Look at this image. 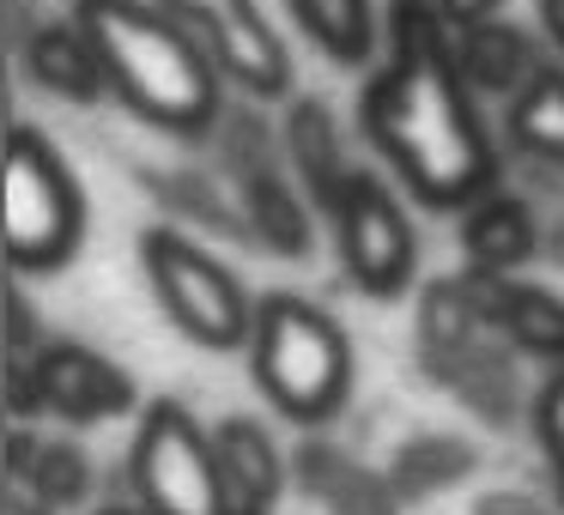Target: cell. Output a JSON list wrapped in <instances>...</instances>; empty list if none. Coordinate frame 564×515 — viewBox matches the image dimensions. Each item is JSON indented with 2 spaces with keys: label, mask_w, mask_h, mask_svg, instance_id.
Instances as JSON below:
<instances>
[{
  "label": "cell",
  "mask_w": 564,
  "mask_h": 515,
  "mask_svg": "<svg viewBox=\"0 0 564 515\" xmlns=\"http://www.w3.org/2000/svg\"><path fill=\"white\" fill-rule=\"evenodd\" d=\"M382 43L389 55L358 98L365 140L389 158L419 207H474L486 188H498V146L474 79L462 74L455 25L437 0H389Z\"/></svg>",
  "instance_id": "obj_1"
},
{
  "label": "cell",
  "mask_w": 564,
  "mask_h": 515,
  "mask_svg": "<svg viewBox=\"0 0 564 515\" xmlns=\"http://www.w3.org/2000/svg\"><path fill=\"white\" fill-rule=\"evenodd\" d=\"M104 55L110 91L164 134H200L219 116V62L164 0H74Z\"/></svg>",
  "instance_id": "obj_2"
},
{
  "label": "cell",
  "mask_w": 564,
  "mask_h": 515,
  "mask_svg": "<svg viewBox=\"0 0 564 515\" xmlns=\"http://www.w3.org/2000/svg\"><path fill=\"white\" fill-rule=\"evenodd\" d=\"M249 370L273 413L292 425H322L352 394V340L328 309L304 304L292 292H268L256 304L249 333Z\"/></svg>",
  "instance_id": "obj_3"
},
{
  "label": "cell",
  "mask_w": 564,
  "mask_h": 515,
  "mask_svg": "<svg viewBox=\"0 0 564 515\" xmlns=\"http://www.w3.org/2000/svg\"><path fill=\"white\" fill-rule=\"evenodd\" d=\"M86 243V195L62 146L31 122L7 134V261L13 273H55Z\"/></svg>",
  "instance_id": "obj_4"
},
{
  "label": "cell",
  "mask_w": 564,
  "mask_h": 515,
  "mask_svg": "<svg viewBox=\"0 0 564 515\" xmlns=\"http://www.w3.org/2000/svg\"><path fill=\"white\" fill-rule=\"evenodd\" d=\"M140 267H147L159 309L176 321V333H188L207 352H249L261 297H249L219 255H207L171 224H152V231H140Z\"/></svg>",
  "instance_id": "obj_5"
},
{
  "label": "cell",
  "mask_w": 564,
  "mask_h": 515,
  "mask_svg": "<svg viewBox=\"0 0 564 515\" xmlns=\"http://www.w3.org/2000/svg\"><path fill=\"white\" fill-rule=\"evenodd\" d=\"M128 479L147 515H231L219 442L188 418L183 401H152L128 442Z\"/></svg>",
  "instance_id": "obj_6"
},
{
  "label": "cell",
  "mask_w": 564,
  "mask_h": 515,
  "mask_svg": "<svg viewBox=\"0 0 564 515\" xmlns=\"http://www.w3.org/2000/svg\"><path fill=\"white\" fill-rule=\"evenodd\" d=\"M334 249H340L346 273L358 292L370 297H401L419 273V237L406 224V207L394 200V188L377 171H352L346 195L328 212Z\"/></svg>",
  "instance_id": "obj_7"
},
{
  "label": "cell",
  "mask_w": 564,
  "mask_h": 515,
  "mask_svg": "<svg viewBox=\"0 0 564 515\" xmlns=\"http://www.w3.org/2000/svg\"><path fill=\"white\" fill-rule=\"evenodd\" d=\"M164 7L195 31L200 50L219 62V74L231 86H243L249 98H285L292 55H285L280 31L256 0H164Z\"/></svg>",
  "instance_id": "obj_8"
},
{
  "label": "cell",
  "mask_w": 564,
  "mask_h": 515,
  "mask_svg": "<svg viewBox=\"0 0 564 515\" xmlns=\"http://www.w3.org/2000/svg\"><path fill=\"white\" fill-rule=\"evenodd\" d=\"M25 358H31V376H37L43 413H62L74 425H104V418H122L140 406L134 376L79 340H37V352Z\"/></svg>",
  "instance_id": "obj_9"
},
{
  "label": "cell",
  "mask_w": 564,
  "mask_h": 515,
  "mask_svg": "<svg viewBox=\"0 0 564 515\" xmlns=\"http://www.w3.org/2000/svg\"><path fill=\"white\" fill-rule=\"evenodd\" d=\"M474 285H479L486 321H498L516 352L564 364V297L558 292H546V285H510L503 273H486V267H474Z\"/></svg>",
  "instance_id": "obj_10"
},
{
  "label": "cell",
  "mask_w": 564,
  "mask_h": 515,
  "mask_svg": "<svg viewBox=\"0 0 564 515\" xmlns=\"http://www.w3.org/2000/svg\"><path fill=\"white\" fill-rule=\"evenodd\" d=\"M25 74L37 79L50 98L67 103H98L110 91V74H104V55L91 43V31L79 25H37L25 43Z\"/></svg>",
  "instance_id": "obj_11"
},
{
  "label": "cell",
  "mask_w": 564,
  "mask_h": 515,
  "mask_svg": "<svg viewBox=\"0 0 564 515\" xmlns=\"http://www.w3.org/2000/svg\"><path fill=\"white\" fill-rule=\"evenodd\" d=\"M455 55H462V74L474 79L479 98H516L540 67V50L528 43L522 25H510V19L462 25L455 31Z\"/></svg>",
  "instance_id": "obj_12"
},
{
  "label": "cell",
  "mask_w": 564,
  "mask_h": 515,
  "mask_svg": "<svg viewBox=\"0 0 564 515\" xmlns=\"http://www.w3.org/2000/svg\"><path fill=\"white\" fill-rule=\"evenodd\" d=\"M285 152H292V171L304 183L310 207L334 212V200L346 195L352 171H346V152H340V134H334V116L322 98H297L285 110Z\"/></svg>",
  "instance_id": "obj_13"
},
{
  "label": "cell",
  "mask_w": 564,
  "mask_h": 515,
  "mask_svg": "<svg viewBox=\"0 0 564 515\" xmlns=\"http://www.w3.org/2000/svg\"><path fill=\"white\" fill-rule=\"evenodd\" d=\"M462 249L474 267L486 273H510L522 267L528 255H534L540 231H534V212H528V200L503 195V188H486V195L474 200V207H462Z\"/></svg>",
  "instance_id": "obj_14"
},
{
  "label": "cell",
  "mask_w": 564,
  "mask_h": 515,
  "mask_svg": "<svg viewBox=\"0 0 564 515\" xmlns=\"http://www.w3.org/2000/svg\"><path fill=\"white\" fill-rule=\"evenodd\" d=\"M213 442H219V467L231 485V509H273L285 491V461L268 430L256 418H225Z\"/></svg>",
  "instance_id": "obj_15"
},
{
  "label": "cell",
  "mask_w": 564,
  "mask_h": 515,
  "mask_svg": "<svg viewBox=\"0 0 564 515\" xmlns=\"http://www.w3.org/2000/svg\"><path fill=\"white\" fill-rule=\"evenodd\" d=\"M310 43L340 67H365L382 43V19L377 0H285Z\"/></svg>",
  "instance_id": "obj_16"
},
{
  "label": "cell",
  "mask_w": 564,
  "mask_h": 515,
  "mask_svg": "<svg viewBox=\"0 0 564 515\" xmlns=\"http://www.w3.org/2000/svg\"><path fill=\"white\" fill-rule=\"evenodd\" d=\"M7 479H25L50 509H74L91 485V461L79 454V442H62V437L37 442L19 425L13 442H7Z\"/></svg>",
  "instance_id": "obj_17"
},
{
  "label": "cell",
  "mask_w": 564,
  "mask_h": 515,
  "mask_svg": "<svg viewBox=\"0 0 564 515\" xmlns=\"http://www.w3.org/2000/svg\"><path fill=\"white\" fill-rule=\"evenodd\" d=\"M503 128H510V146L522 158L540 164H564V67L558 62H540L534 79L510 98L503 110Z\"/></svg>",
  "instance_id": "obj_18"
},
{
  "label": "cell",
  "mask_w": 564,
  "mask_h": 515,
  "mask_svg": "<svg viewBox=\"0 0 564 515\" xmlns=\"http://www.w3.org/2000/svg\"><path fill=\"white\" fill-rule=\"evenodd\" d=\"M304 188H292L285 176L273 171H256L243 188V207H249V224H256V237L268 249H280V255L304 261L310 255V212H304Z\"/></svg>",
  "instance_id": "obj_19"
},
{
  "label": "cell",
  "mask_w": 564,
  "mask_h": 515,
  "mask_svg": "<svg viewBox=\"0 0 564 515\" xmlns=\"http://www.w3.org/2000/svg\"><path fill=\"white\" fill-rule=\"evenodd\" d=\"M534 437H540V449L564 467V370L546 376V388L534 394Z\"/></svg>",
  "instance_id": "obj_20"
},
{
  "label": "cell",
  "mask_w": 564,
  "mask_h": 515,
  "mask_svg": "<svg viewBox=\"0 0 564 515\" xmlns=\"http://www.w3.org/2000/svg\"><path fill=\"white\" fill-rule=\"evenodd\" d=\"M443 7V19H449L455 31L462 25H479V19H498L503 13V0H437Z\"/></svg>",
  "instance_id": "obj_21"
},
{
  "label": "cell",
  "mask_w": 564,
  "mask_h": 515,
  "mask_svg": "<svg viewBox=\"0 0 564 515\" xmlns=\"http://www.w3.org/2000/svg\"><path fill=\"white\" fill-rule=\"evenodd\" d=\"M534 25H540V37L564 55V0H534Z\"/></svg>",
  "instance_id": "obj_22"
},
{
  "label": "cell",
  "mask_w": 564,
  "mask_h": 515,
  "mask_svg": "<svg viewBox=\"0 0 564 515\" xmlns=\"http://www.w3.org/2000/svg\"><path fill=\"white\" fill-rule=\"evenodd\" d=\"M98 515H147V509H98Z\"/></svg>",
  "instance_id": "obj_23"
},
{
  "label": "cell",
  "mask_w": 564,
  "mask_h": 515,
  "mask_svg": "<svg viewBox=\"0 0 564 515\" xmlns=\"http://www.w3.org/2000/svg\"><path fill=\"white\" fill-rule=\"evenodd\" d=\"M231 515H273V509H231Z\"/></svg>",
  "instance_id": "obj_24"
}]
</instances>
